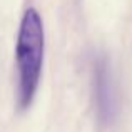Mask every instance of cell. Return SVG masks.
<instances>
[{
	"label": "cell",
	"mask_w": 132,
	"mask_h": 132,
	"mask_svg": "<svg viewBox=\"0 0 132 132\" xmlns=\"http://www.w3.org/2000/svg\"><path fill=\"white\" fill-rule=\"evenodd\" d=\"M45 34L44 23L35 9H29L22 17L15 45L17 100L20 109H27L39 87L44 62Z\"/></svg>",
	"instance_id": "cell-1"
},
{
	"label": "cell",
	"mask_w": 132,
	"mask_h": 132,
	"mask_svg": "<svg viewBox=\"0 0 132 132\" xmlns=\"http://www.w3.org/2000/svg\"><path fill=\"white\" fill-rule=\"evenodd\" d=\"M94 97L99 120L102 124L114 122L117 116V94L112 72L104 59H99L94 65Z\"/></svg>",
	"instance_id": "cell-2"
}]
</instances>
